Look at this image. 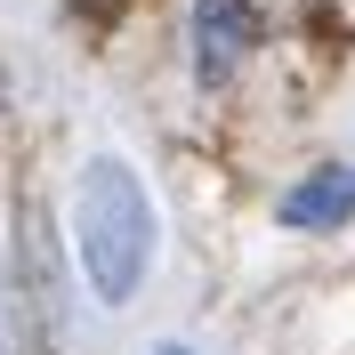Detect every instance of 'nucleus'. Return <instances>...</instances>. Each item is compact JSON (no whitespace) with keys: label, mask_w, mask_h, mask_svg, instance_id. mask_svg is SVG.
I'll return each mask as SVG.
<instances>
[{"label":"nucleus","mask_w":355,"mask_h":355,"mask_svg":"<svg viewBox=\"0 0 355 355\" xmlns=\"http://www.w3.org/2000/svg\"><path fill=\"white\" fill-rule=\"evenodd\" d=\"M250 49V0H194V73L226 81Z\"/></svg>","instance_id":"obj_2"},{"label":"nucleus","mask_w":355,"mask_h":355,"mask_svg":"<svg viewBox=\"0 0 355 355\" xmlns=\"http://www.w3.org/2000/svg\"><path fill=\"white\" fill-rule=\"evenodd\" d=\"M73 226H81V266L97 299H130L137 275H146V250H154V210H146V186H137L121 162H89L81 170V202H73Z\"/></svg>","instance_id":"obj_1"},{"label":"nucleus","mask_w":355,"mask_h":355,"mask_svg":"<svg viewBox=\"0 0 355 355\" xmlns=\"http://www.w3.org/2000/svg\"><path fill=\"white\" fill-rule=\"evenodd\" d=\"M162 355H186V347H162Z\"/></svg>","instance_id":"obj_5"},{"label":"nucleus","mask_w":355,"mask_h":355,"mask_svg":"<svg viewBox=\"0 0 355 355\" xmlns=\"http://www.w3.org/2000/svg\"><path fill=\"white\" fill-rule=\"evenodd\" d=\"M0 355H17V299H8V283H0Z\"/></svg>","instance_id":"obj_4"},{"label":"nucleus","mask_w":355,"mask_h":355,"mask_svg":"<svg viewBox=\"0 0 355 355\" xmlns=\"http://www.w3.org/2000/svg\"><path fill=\"white\" fill-rule=\"evenodd\" d=\"M355 210V170H315L307 186L283 194V226H339Z\"/></svg>","instance_id":"obj_3"}]
</instances>
